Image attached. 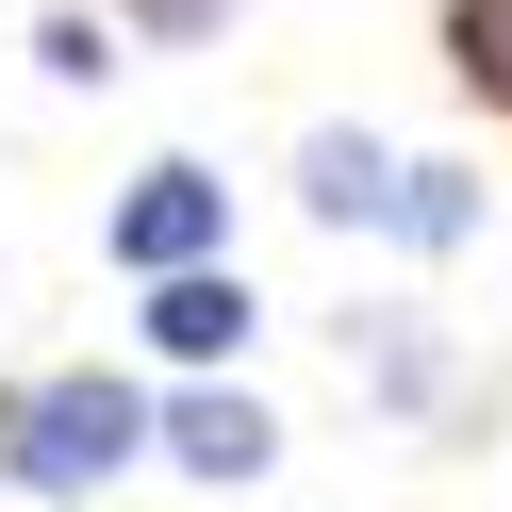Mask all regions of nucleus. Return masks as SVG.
<instances>
[{"instance_id": "f257e3e1", "label": "nucleus", "mask_w": 512, "mask_h": 512, "mask_svg": "<svg viewBox=\"0 0 512 512\" xmlns=\"http://www.w3.org/2000/svg\"><path fill=\"white\" fill-rule=\"evenodd\" d=\"M0 446H17L34 496H83V479L133 463V397H116V380H34V397L0 413Z\"/></svg>"}, {"instance_id": "f03ea898", "label": "nucleus", "mask_w": 512, "mask_h": 512, "mask_svg": "<svg viewBox=\"0 0 512 512\" xmlns=\"http://www.w3.org/2000/svg\"><path fill=\"white\" fill-rule=\"evenodd\" d=\"M116 248H133L149 281H182V265L215 248V182H199V166H149V182H133V215H116Z\"/></svg>"}, {"instance_id": "7ed1b4c3", "label": "nucleus", "mask_w": 512, "mask_h": 512, "mask_svg": "<svg viewBox=\"0 0 512 512\" xmlns=\"http://www.w3.org/2000/svg\"><path fill=\"white\" fill-rule=\"evenodd\" d=\"M248 331V281H215V265H182V281H149V347L166 364H215V347Z\"/></svg>"}, {"instance_id": "20e7f679", "label": "nucleus", "mask_w": 512, "mask_h": 512, "mask_svg": "<svg viewBox=\"0 0 512 512\" xmlns=\"http://www.w3.org/2000/svg\"><path fill=\"white\" fill-rule=\"evenodd\" d=\"M166 446H182V463H199V479H248V463H265V446H281V430H265V413H248V397H182V413H166Z\"/></svg>"}, {"instance_id": "39448f33", "label": "nucleus", "mask_w": 512, "mask_h": 512, "mask_svg": "<svg viewBox=\"0 0 512 512\" xmlns=\"http://www.w3.org/2000/svg\"><path fill=\"white\" fill-rule=\"evenodd\" d=\"M298 182H314V215H397V182H413V166H380V149L314 133V166H298Z\"/></svg>"}, {"instance_id": "423d86ee", "label": "nucleus", "mask_w": 512, "mask_h": 512, "mask_svg": "<svg viewBox=\"0 0 512 512\" xmlns=\"http://www.w3.org/2000/svg\"><path fill=\"white\" fill-rule=\"evenodd\" d=\"M463 83H496V100H512V0H463Z\"/></svg>"}, {"instance_id": "0eeeda50", "label": "nucleus", "mask_w": 512, "mask_h": 512, "mask_svg": "<svg viewBox=\"0 0 512 512\" xmlns=\"http://www.w3.org/2000/svg\"><path fill=\"white\" fill-rule=\"evenodd\" d=\"M397 232H430V248H446V232H463V182H446V166H413V182H397Z\"/></svg>"}, {"instance_id": "6e6552de", "label": "nucleus", "mask_w": 512, "mask_h": 512, "mask_svg": "<svg viewBox=\"0 0 512 512\" xmlns=\"http://www.w3.org/2000/svg\"><path fill=\"white\" fill-rule=\"evenodd\" d=\"M149 34H215V17H232V0H133Z\"/></svg>"}]
</instances>
